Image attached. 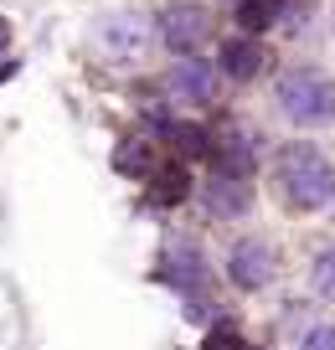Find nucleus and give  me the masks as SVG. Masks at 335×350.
I'll use <instances>...</instances> for the list:
<instances>
[{"label":"nucleus","instance_id":"3","mask_svg":"<svg viewBox=\"0 0 335 350\" xmlns=\"http://www.w3.org/2000/svg\"><path fill=\"white\" fill-rule=\"evenodd\" d=\"M155 42V26L150 16L140 11H108L103 21L93 26V46L108 57V62H140Z\"/></svg>","mask_w":335,"mask_h":350},{"label":"nucleus","instance_id":"9","mask_svg":"<svg viewBox=\"0 0 335 350\" xmlns=\"http://www.w3.org/2000/svg\"><path fill=\"white\" fill-rule=\"evenodd\" d=\"M216 67L227 77H238V83H248V77H258V67H263V46L253 42V36H232V42H222Z\"/></svg>","mask_w":335,"mask_h":350},{"label":"nucleus","instance_id":"12","mask_svg":"<svg viewBox=\"0 0 335 350\" xmlns=\"http://www.w3.org/2000/svg\"><path fill=\"white\" fill-rule=\"evenodd\" d=\"M171 139L181 144V154H212V150H216L212 134L196 129V124H171Z\"/></svg>","mask_w":335,"mask_h":350},{"label":"nucleus","instance_id":"2","mask_svg":"<svg viewBox=\"0 0 335 350\" xmlns=\"http://www.w3.org/2000/svg\"><path fill=\"white\" fill-rule=\"evenodd\" d=\"M273 186L294 211H320L325 201H335V165L310 144H289L273 165Z\"/></svg>","mask_w":335,"mask_h":350},{"label":"nucleus","instance_id":"1","mask_svg":"<svg viewBox=\"0 0 335 350\" xmlns=\"http://www.w3.org/2000/svg\"><path fill=\"white\" fill-rule=\"evenodd\" d=\"M273 103L294 129H325L335 119V77L320 67H284L273 83Z\"/></svg>","mask_w":335,"mask_h":350},{"label":"nucleus","instance_id":"10","mask_svg":"<svg viewBox=\"0 0 335 350\" xmlns=\"http://www.w3.org/2000/svg\"><path fill=\"white\" fill-rule=\"evenodd\" d=\"M310 284L320 299H335V242L330 247H320V258L310 262Z\"/></svg>","mask_w":335,"mask_h":350},{"label":"nucleus","instance_id":"4","mask_svg":"<svg viewBox=\"0 0 335 350\" xmlns=\"http://www.w3.org/2000/svg\"><path fill=\"white\" fill-rule=\"evenodd\" d=\"M171 57H196L206 42H212V11H206L201 0H171L160 11V26H155Z\"/></svg>","mask_w":335,"mask_h":350},{"label":"nucleus","instance_id":"7","mask_svg":"<svg viewBox=\"0 0 335 350\" xmlns=\"http://www.w3.org/2000/svg\"><path fill=\"white\" fill-rule=\"evenodd\" d=\"M216 88V67L206 57H175V67L165 72V93L175 103H206Z\"/></svg>","mask_w":335,"mask_h":350},{"label":"nucleus","instance_id":"8","mask_svg":"<svg viewBox=\"0 0 335 350\" xmlns=\"http://www.w3.org/2000/svg\"><path fill=\"white\" fill-rule=\"evenodd\" d=\"M165 278H171L181 294H201L206 288V258L196 242H175L171 252H165Z\"/></svg>","mask_w":335,"mask_h":350},{"label":"nucleus","instance_id":"11","mask_svg":"<svg viewBox=\"0 0 335 350\" xmlns=\"http://www.w3.org/2000/svg\"><path fill=\"white\" fill-rule=\"evenodd\" d=\"M273 11H279V0H243V5H238V21H243V31H269Z\"/></svg>","mask_w":335,"mask_h":350},{"label":"nucleus","instance_id":"14","mask_svg":"<svg viewBox=\"0 0 335 350\" xmlns=\"http://www.w3.org/2000/svg\"><path fill=\"white\" fill-rule=\"evenodd\" d=\"M5 46H11V21L0 16V52H5Z\"/></svg>","mask_w":335,"mask_h":350},{"label":"nucleus","instance_id":"5","mask_svg":"<svg viewBox=\"0 0 335 350\" xmlns=\"http://www.w3.org/2000/svg\"><path fill=\"white\" fill-rule=\"evenodd\" d=\"M227 278L243 288V294H258V288L273 284V247L263 237H243L232 242L227 252Z\"/></svg>","mask_w":335,"mask_h":350},{"label":"nucleus","instance_id":"13","mask_svg":"<svg viewBox=\"0 0 335 350\" xmlns=\"http://www.w3.org/2000/svg\"><path fill=\"white\" fill-rule=\"evenodd\" d=\"M299 350H335V325H310L299 335Z\"/></svg>","mask_w":335,"mask_h":350},{"label":"nucleus","instance_id":"6","mask_svg":"<svg viewBox=\"0 0 335 350\" xmlns=\"http://www.w3.org/2000/svg\"><path fill=\"white\" fill-rule=\"evenodd\" d=\"M201 206L212 211V217H222V221H238V217H248V206H253L248 175L216 170L212 180H206V186H201Z\"/></svg>","mask_w":335,"mask_h":350}]
</instances>
